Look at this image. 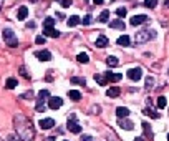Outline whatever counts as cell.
Here are the masks:
<instances>
[{
    "label": "cell",
    "mask_w": 169,
    "mask_h": 141,
    "mask_svg": "<svg viewBox=\"0 0 169 141\" xmlns=\"http://www.w3.org/2000/svg\"><path fill=\"white\" fill-rule=\"evenodd\" d=\"M13 121H15L17 134L22 138V141H32L33 139V123L32 121L23 115H17Z\"/></svg>",
    "instance_id": "obj_1"
},
{
    "label": "cell",
    "mask_w": 169,
    "mask_h": 141,
    "mask_svg": "<svg viewBox=\"0 0 169 141\" xmlns=\"http://www.w3.org/2000/svg\"><path fill=\"white\" fill-rule=\"evenodd\" d=\"M2 35H3V40H5V43H7L8 47H17L18 45V38L13 35L12 28H3Z\"/></svg>",
    "instance_id": "obj_2"
},
{
    "label": "cell",
    "mask_w": 169,
    "mask_h": 141,
    "mask_svg": "<svg viewBox=\"0 0 169 141\" xmlns=\"http://www.w3.org/2000/svg\"><path fill=\"white\" fill-rule=\"evenodd\" d=\"M154 37H156V32L154 30H141L134 35V40H136V43H144V42L151 40Z\"/></svg>",
    "instance_id": "obj_3"
},
{
    "label": "cell",
    "mask_w": 169,
    "mask_h": 141,
    "mask_svg": "<svg viewBox=\"0 0 169 141\" xmlns=\"http://www.w3.org/2000/svg\"><path fill=\"white\" fill-rule=\"evenodd\" d=\"M66 128H68L71 133H81V126L78 125V121H76V115H70V116H68Z\"/></svg>",
    "instance_id": "obj_4"
},
{
    "label": "cell",
    "mask_w": 169,
    "mask_h": 141,
    "mask_svg": "<svg viewBox=\"0 0 169 141\" xmlns=\"http://www.w3.org/2000/svg\"><path fill=\"white\" fill-rule=\"evenodd\" d=\"M128 78L133 81H139L143 78V70L141 68H131V70H128Z\"/></svg>",
    "instance_id": "obj_5"
},
{
    "label": "cell",
    "mask_w": 169,
    "mask_h": 141,
    "mask_svg": "<svg viewBox=\"0 0 169 141\" xmlns=\"http://www.w3.org/2000/svg\"><path fill=\"white\" fill-rule=\"evenodd\" d=\"M61 105H63V100L60 96H50V100H48V108L51 110H58Z\"/></svg>",
    "instance_id": "obj_6"
},
{
    "label": "cell",
    "mask_w": 169,
    "mask_h": 141,
    "mask_svg": "<svg viewBox=\"0 0 169 141\" xmlns=\"http://www.w3.org/2000/svg\"><path fill=\"white\" fill-rule=\"evenodd\" d=\"M38 125H40L42 130H50V128L55 126V120L53 118H43V120L38 121Z\"/></svg>",
    "instance_id": "obj_7"
},
{
    "label": "cell",
    "mask_w": 169,
    "mask_h": 141,
    "mask_svg": "<svg viewBox=\"0 0 169 141\" xmlns=\"http://www.w3.org/2000/svg\"><path fill=\"white\" fill-rule=\"evenodd\" d=\"M35 57H37L40 61H48V60H51V53L48 52V50H38V52H35Z\"/></svg>",
    "instance_id": "obj_8"
},
{
    "label": "cell",
    "mask_w": 169,
    "mask_h": 141,
    "mask_svg": "<svg viewBox=\"0 0 169 141\" xmlns=\"http://www.w3.org/2000/svg\"><path fill=\"white\" fill-rule=\"evenodd\" d=\"M118 125H119V128H123V130H128V131L134 128L133 121H131V120H128V118H119V120H118Z\"/></svg>",
    "instance_id": "obj_9"
},
{
    "label": "cell",
    "mask_w": 169,
    "mask_h": 141,
    "mask_svg": "<svg viewBox=\"0 0 169 141\" xmlns=\"http://www.w3.org/2000/svg\"><path fill=\"white\" fill-rule=\"evenodd\" d=\"M105 76L108 81H111V83H118V81H121V78H123L121 73H111V71H106Z\"/></svg>",
    "instance_id": "obj_10"
},
{
    "label": "cell",
    "mask_w": 169,
    "mask_h": 141,
    "mask_svg": "<svg viewBox=\"0 0 169 141\" xmlns=\"http://www.w3.org/2000/svg\"><path fill=\"white\" fill-rule=\"evenodd\" d=\"M144 22H148L146 15H134V17H131V25L133 27H138V25H141V23H144Z\"/></svg>",
    "instance_id": "obj_11"
},
{
    "label": "cell",
    "mask_w": 169,
    "mask_h": 141,
    "mask_svg": "<svg viewBox=\"0 0 169 141\" xmlns=\"http://www.w3.org/2000/svg\"><path fill=\"white\" fill-rule=\"evenodd\" d=\"M109 27L111 28H116V30H124V22L121 18H116V20H111L109 22Z\"/></svg>",
    "instance_id": "obj_12"
},
{
    "label": "cell",
    "mask_w": 169,
    "mask_h": 141,
    "mask_svg": "<svg viewBox=\"0 0 169 141\" xmlns=\"http://www.w3.org/2000/svg\"><path fill=\"white\" fill-rule=\"evenodd\" d=\"M116 115H118V118H128V116H129V110L126 108V106H118V108H116Z\"/></svg>",
    "instance_id": "obj_13"
},
{
    "label": "cell",
    "mask_w": 169,
    "mask_h": 141,
    "mask_svg": "<svg viewBox=\"0 0 169 141\" xmlns=\"http://www.w3.org/2000/svg\"><path fill=\"white\" fill-rule=\"evenodd\" d=\"M28 15V8L25 5H22L20 8H18V12H17V17H18V20H25Z\"/></svg>",
    "instance_id": "obj_14"
},
{
    "label": "cell",
    "mask_w": 169,
    "mask_h": 141,
    "mask_svg": "<svg viewBox=\"0 0 169 141\" xmlns=\"http://www.w3.org/2000/svg\"><path fill=\"white\" fill-rule=\"evenodd\" d=\"M43 35H48V37H51V38H56V37H60V32L55 30V28H43Z\"/></svg>",
    "instance_id": "obj_15"
},
{
    "label": "cell",
    "mask_w": 169,
    "mask_h": 141,
    "mask_svg": "<svg viewBox=\"0 0 169 141\" xmlns=\"http://www.w3.org/2000/svg\"><path fill=\"white\" fill-rule=\"evenodd\" d=\"M106 45H108V38H106L105 35H98V38H96V47L105 48Z\"/></svg>",
    "instance_id": "obj_16"
},
{
    "label": "cell",
    "mask_w": 169,
    "mask_h": 141,
    "mask_svg": "<svg viewBox=\"0 0 169 141\" xmlns=\"http://www.w3.org/2000/svg\"><path fill=\"white\" fill-rule=\"evenodd\" d=\"M68 96H70L73 101H80V100H81V93H80L78 90H70V91H68Z\"/></svg>",
    "instance_id": "obj_17"
},
{
    "label": "cell",
    "mask_w": 169,
    "mask_h": 141,
    "mask_svg": "<svg viewBox=\"0 0 169 141\" xmlns=\"http://www.w3.org/2000/svg\"><path fill=\"white\" fill-rule=\"evenodd\" d=\"M95 81H96L98 85H101V86H105L106 83H108V80H106L105 73H103V75H98V73H96V75H95Z\"/></svg>",
    "instance_id": "obj_18"
},
{
    "label": "cell",
    "mask_w": 169,
    "mask_h": 141,
    "mask_svg": "<svg viewBox=\"0 0 169 141\" xmlns=\"http://www.w3.org/2000/svg\"><path fill=\"white\" fill-rule=\"evenodd\" d=\"M129 42H131L129 40V35H121L118 38V45H121V47H128Z\"/></svg>",
    "instance_id": "obj_19"
},
{
    "label": "cell",
    "mask_w": 169,
    "mask_h": 141,
    "mask_svg": "<svg viewBox=\"0 0 169 141\" xmlns=\"http://www.w3.org/2000/svg\"><path fill=\"white\" fill-rule=\"evenodd\" d=\"M143 113L146 115V116H151L153 120H158V118H159V113H156V111H153L151 108H144V110H143Z\"/></svg>",
    "instance_id": "obj_20"
},
{
    "label": "cell",
    "mask_w": 169,
    "mask_h": 141,
    "mask_svg": "<svg viewBox=\"0 0 169 141\" xmlns=\"http://www.w3.org/2000/svg\"><path fill=\"white\" fill-rule=\"evenodd\" d=\"M119 93H121L119 88H109L108 91H106V95H108L109 98H116V96H119Z\"/></svg>",
    "instance_id": "obj_21"
},
{
    "label": "cell",
    "mask_w": 169,
    "mask_h": 141,
    "mask_svg": "<svg viewBox=\"0 0 169 141\" xmlns=\"http://www.w3.org/2000/svg\"><path fill=\"white\" fill-rule=\"evenodd\" d=\"M71 83H73V85L86 86V80H85V78H81V76H73V78H71Z\"/></svg>",
    "instance_id": "obj_22"
},
{
    "label": "cell",
    "mask_w": 169,
    "mask_h": 141,
    "mask_svg": "<svg viewBox=\"0 0 169 141\" xmlns=\"http://www.w3.org/2000/svg\"><path fill=\"white\" fill-rule=\"evenodd\" d=\"M156 105H158V108H159V110L166 108V105H167V100H166V96H159V98H158V101H156Z\"/></svg>",
    "instance_id": "obj_23"
},
{
    "label": "cell",
    "mask_w": 169,
    "mask_h": 141,
    "mask_svg": "<svg viewBox=\"0 0 169 141\" xmlns=\"http://www.w3.org/2000/svg\"><path fill=\"white\" fill-rule=\"evenodd\" d=\"M53 27H55V20L51 17H47L45 22H43V28H53Z\"/></svg>",
    "instance_id": "obj_24"
},
{
    "label": "cell",
    "mask_w": 169,
    "mask_h": 141,
    "mask_svg": "<svg viewBox=\"0 0 169 141\" xmlns=\"http://www.w3.org/2000/svg\"><path fill=\"white\" fill-rule=\"evenodd\" d=\"M106 63H108V66H118L119 65V61H118L116 57H108V58H106Z\"/></svg>",
    "instance_id": "obj_25"
},
{
    "label": "cell",
    "mask_w": 169,
    "mask_h": 141,
    "mask_svg": "<svg viewBox=\"0 0 169 141\" xmlns=\"http://www.w3.org/2000/svg\"><path fill=\"white\" fill-rule=\"evenodd\" d=\"M38 100H42V101L50 100V91H48V90H42L40 93H38Z\"/></svg>",
    "instance_id": "obj_26"
},
{
    "label": "cell",
    "mask_w": 169,
    "mask_h": 141,
    "mask_svg": "<svg viewBox=\"0 0 169 141\" xmlns=\"http://www.w3.org/2000/svg\"><path fill=\"white\" fill-rule=\"evenodd\" d=\"M17 85H18V81H17L15 78H8V80H7V83H5V88L12 90V88H15Z\"/></svg>",
    "instance_id": "obj_27"
},
{
    "label": "cell",
    "mask_w": 169,
    "mask_h": 141,
    "mask_svg": "<svg viewBox=\"0 0 169 141\" xmlns=\"http://www.w3.org/2000/svg\"><path fill=\"white\" fill-rule=\"evenodd\" d=\"M78 23H81V22H80V17L73 15V17H70V18H68V25H70V27H76Z\"/></svg>",
    "instance_id": "obj_28"
},
{
    "label": "cell",
    "mask_w": 169,
    "mask_h": 141,
    "mask_svg": "<svg viewBox=\"0 0 169 141\" xmlns=\"http://www.w3.org/2000/svg\"><path fill=\"white\" fill-rule=\"evenodd\" d=\"M76 60L80 63H88L90 61V57L86 55V53H78V57H76Z\"/></svg>",
    "instance_id": "obj_29"
},
{
    "label": "cell",
    "mask_w": 169,
    "mask_h": 141,
    "mask_svg": "<svg viewBox=\"0 0 169 141\" xmlns=\"http://www.w3.org/2000/svg\"><path fill=\"white\" fill-rule=\"evenodd\" d=\"M108 18H109V10H103L98 20H100V22H108Z\"/></svg>",
    "instance_id": "obj_30"
},
{
    "label": "cell",
    "mask_w": 169,
    "mask_h": 141,
    "mask_svg": "<svg viewBox=\"0 0 169 141\" xmlns=\"http://www.w3.org/2000/svg\"><path fill=\"white\" fill-rule=\"evenodd\" d=\"M144 5H146L148 8H154L158 5V0H144Z\"/></svg>",
    "instance_id": "obj_31"
},
{
    "label": "cell",
    "mask_w": 169,
    "mask_h": 141,
    "mask_svg": "<svg viewBox=\"0 0 169 141\" xmlns=\"http://www.w3.org/2000/svg\"><path fill=\"white\" fill-rule=\"evenodd\" d=\"M153 85H154V78H153V76H148V78H146V86H144V88H146V90H151Z\"/></svg>",
    "instance_id": "obj_32"
},
{
    "label": "cell",
    "mask_w": 169,
    "mask_h": 141,
    "mask_svg": "<svg viewBox=\"0 0 169 141\" xmlns=\"http://www.w3.org/2000/svg\"><path fill=\"white\" fill-rule=\"evenodd\" d=\"M18 71H20V73L23 75V78H27V80L30 78V75H28V71H27V68H25V66H20V68H18Z\"/></svg>",
    "instance_id": "obj_33"
},
{
    "label": "cell",
    "mask_w": 169,
    "mask_h": 141,
    "mask_svg": "<svg viewBox=\"0 0 169 141\" xmlns=\"http://www.w3.org/2000/svg\"><path fill=\"white\" fill-rule=\"evenodd\" d=\"M116 15H118L119 18H124V17H126V8H118V10H116Z\"/></svg>",
    "instance_id": "obj_34"
},
{
    "label": "cell",
    "mask_w": 169,
    "mask_h": 141,
    "mask_svg": "<svg viewBox=\"0 0 169 141\" xmlns=\"http://www.w3.org/2000/svg\"><path fill=\"white\" fill-rule=\"evenodd\" d=\"M37 111H45V105H43L42 100L37 101Z\"/></svg>",
    "instance_id": "obj_35"
},
{
    "label": "cell",
    "mask_w": 169,
    "mask_h": 141,
    "mask_svg": "<svg viewBox=\"0 0 169 141\" xmlns=\"http://www.w3.org/2000/svg\"><path fill=\"white\" fill-rule=\"evenodd\" d=\"M143 128H144V131H146L148 138H151V136H153V133L149 131V125H148V123H143Z\"/></svg>",
    "instance_id": "obj_36"
},
{
    "label": "cell",
    "mask_w": 169,
    "mask_h": 141,
    "mask_svg": "<svg viewBox=\"0 0 169 141\" xmlns=\"http://www.w3.org/2000/svg\"><path fill=\"white\" fill-rule=\"evenodd\" d=\"M91 20H93V18H91V15H86V17L83 18V22H81V23H83V25H90Z\"/></svg>",
    "instance_id": "obj_37"
},
{
    "label": "cell",
    "mask_w": 169,
    "mask_h": 141,
    "mask_svg": "<svg viewBox=\"0 0 169 141\" xmlns=\"http://www.w3.org/2000/svg\"><path fill=\"white\" fill-rule=\"evenodd\" d=\"M60 3H61V7L68 8V7L71 5V0H60Z\"/></svg>",
    "instance_id": "obj_38"
},
{
    "label": "cell",
    "mask_w": 169,
    "mask_h": 141,
    "mask_svg": "<svg viewBox=\"0 0 169 141\" xmlns=\"http://www.w3.org/2000/svg\"><path fill=\"white\" fill-rule=\"evenodd\" d=\"M8 141H22L20 136H17V134H10L8 136Z\"/></svg>",
    "instance_id": "obj_39"
},
{
    "label": "cell",
    "mask_w": 169,
    "mask_h": 141,
    "mask_svg": "<svg viewBox=\"0 0 169 141\" xmlns=\"http://www.w3.org/2000/svg\"><path fill=\"white\" fill-rule=\"evenodd\" d=\"M35 43H37V45H43V43H45V37H37Z\"/></svg>",
    "instance_id": "obj_40"
},
{
    "label": "cell",
    "mask_w": 169,
    "mask_h": 141,
    "mask_svg": "<svg viewBox=\"0 0 169 141\" xmlns=\"http://www.w3.org/2000/svg\"><path fill=\"white\" fill-rule=\"evenodd\" d=\"M33 96V91H28V93H23L22 95V98H32Z\"/></svg>",
    "instance_id": "obj_41"
},
{
    "label": "cell",
    "mask_w": 169,
    "mask_h": 141,
    "mask_svg": "<svg viewBox=\"0 0 169 141\" xmlns=\"http://www.w3.org/2000/svg\"><path fill=\"white\" fill-rule=\"evenodd\" d=\"M81 141H93V138L88 136V134H85V136H81Z\"/></svg>",
    "instance_id": "obj_42"
},
{
    "label": "cell",
    "mask_w": 169,
    "mask_h": 141,
    "mask_svg": "<svg viewBox=\"0 0 169 141\" xmlns=\"http://www.w3.org/2000/svg\"><path fill=\"white\" fill-rule=\"evenodd\" d=\"M134 141H146V139H144L143 136H136V138H134Z\"/></svg>",
    "instance_id": "obj_43"
},
{
    "label": "cell",
    "mask_w": 169,
    "mask_h": 141,
    "mask_svg": "<svg viewBox=\"0 0 169 141\" xmlns=\"http://www.w3.org/2000/svg\"><path fill=\"white\" fill-rule=\"evenodd\" d=\"M27 27H30V28H33V27H35V22H28V23H27Z\"/></svg>",
    "instance_id": "obj_44"
},
{
    "label": "cell",
    "mask_w": 169,
    "mask_h": 141,
    "mask_svg": "<svg viewBox=\"0 0 169 141\" xmlns=\"http://www.w3.org/2000/svg\"><path fill=\"white\" fill-rule=\"evenodd\" d=\"M93 3H96V5H101V3H103V0H93Z\"/></svg>",
    "instance_id": "obj_45"
},
{
    "label": "cell",
    "mask_w": 169,
    "mask_h": 141,
    "mask_svg": "<svg viewBox=\"0 0 169 141\" xmlns=\"http://www.w3.org/2000/svg\"><path fill=\"white\" fill-rule=\"evenodd\" d=\"M164 8H169V0L167 2H164Z\"/></svg>",
    "instance_id": "obj_46"
},
{
    "label": "cell",
    "mask_w": 169,
    "mask_h": 141,
    "mask_svg": "<svg viewBox=\"0 0 169 141\" xmlns=\"http://www.w3.org/2000/svg\"><path fill=\"white\" fill-rule=\"evenodd\" d=\"M45 141H55V138H53V136H50V138H47Z\"/></svg>",
    "instance_id": "obj_47"
},
{
    "label": "cell",
    "mask_w": 169,
    "mask_h": 141,
    "mask_svg": "<svg viewBox=\"0 0 169 141\" xmlns=\"http://www.w3.org/2000/svg\"><path fill=\"white\" fill-rule=\"evenodd\" d=\"M2 3H3V0H0V8H2Z\"/></svg>",
    "instance_id": "obj_48"
},
{
    "label": "cell",
    "mask_w": 169,
    "mask_h": 141,
    "mask_svg": "<svg viewBox=\"0 0 169 141\" xmlns=\"http://www.w3.org/2000/svg\"><path fill=\"white\" fill-rule=\"evenodd\" d=\"M167 141H169V134H167Z\"/></svg>",
    "instance_id": "obj_49"
},
{
    "label": "cell",
    "mask_w": 169,
    "mask_h": 141,
    "mask_svg": "<svg viewBox=\"0 0 169 141\" xmlns=\"http://www.w3.org/2000/svg\"><path fill=\"white\" fill-rule=\"evenodd\" d=\"M33 2H35V0H33Z\"/></svg>",
    "instance_id": "obj_50"
},
{
    "label": "cell",
    "mask_w": 169,
    "mask_h": 141,
    "mask_svg": "<svg viewBox=\"0 0 169 141\" xmlns=\"http://www.w3.org/2000/svg\"><path fill=\"white\" fill-rule=\"evenodd\" d=\"M0 141H2V139H0Z\"/></svg>",
    "instance_id": "obj_51"
}]
</instances>
